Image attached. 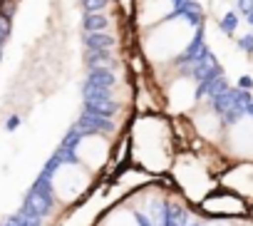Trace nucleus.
I'll return each mask as SVG.
<instances>
[{
  "label": "nucleus",
  "instance_id": "f03ea898",
  "mask_svg": "<svg viewBox=\"0 0 253 226\" xmlns=\"http://www.w3.org/2000/svg\"><path fill=\"white\" fill-rule=\"evenodd\" d=\"M139 38V52L149 62V67L159 70H171L179 65L199 40V23L191 20L189 15H171L162 25L144 30L137 35Z\"/></svg>",
  "mask_w": 253,
  "mask_h": 226
},
{
  "label": "nucleus",
  "instance_id": "20e7f679",
  "mask_svg": "<svg viewBox=\"0 0 253 226\" xmlns=\"http://www.w3.org/2000/svg\"><path fill=\"white\" fill-rule=\"evenodd\" d=\"M97 174H92L89 169H84L80 162L70 159V162H60L55 164V169L50 172V196L62 204V206H72L80 199H84L94 184Z\"/></svg>",
  "mask_w": 253,
  "mask_h": 226
},
{
  "label": "nucleus",
  "instance_id": "9d476101",
  "mask_svg": "<svg viewBox=\"0 0 253 226\" xmlns=\"http://www.w3.org/2000/svg\"><path fill=\"white\" fill-rule=\"evenodd\" d=\"M218 184L241 194L248 204H253V162H233L218 174Z\"/></svg>",
  "mask_w": 253,
  "mask_h": 226
},
{
  "label": "nucleus",
  "instance_id": "f8f14e48",
  "mask_svg": "<svg viewBox=\"0 0 253 226\" xmlns=\"http://www.w3.org/2000/svg\"><path fill=\"white\" fill-rule=\"evenodd\" d=\"M199 226H238L236 219H213V216H206Z\"/></svg>",
  "mask_w": 253,
  "mask_h": 226
},
{
  "label": "nucleus",
  "instance_id": "ddd939ff",
  "mask_svg": "<svg viewBox=\"0 0 253 226\" xmlns=\"http://www.w3.org/2000/svg\"><path fill=\"white\" fill-rule=\"evenodd\" d=\"M246 226H253V221H248V224H246Z\"/></svg>",
  "mask_w": 253,
  "mask_h": 226
},
{
  "label": "nucleus",
  "instance_id": "9b49d317",
  "mask_svg": "<svg viewBox=\"0 0 253 226\" xmlns=\"http://www.w3.org/2000/svg\"><path fill=\"white\" fill-rule=\"evenodd\" d=\"M97 226H144V219L139 216V211L134 209V204L129 199H124V201L109 206L99 216Z\"/></svg>",
  "mask_w": 253,
  "mask_h": 226
},
{
  "label": "nucleus",
  "instance_id": "1a4fd4ad",
  "mask_svg": "<svg viewBox=\"0 0 253 226\" xmlns=\"http://www.w3.org/2000/svg\"><path fill=\"white\" fill-rule=\"evenodd\" d=\"M176 8H179L176 0H134L132 20H134L137 35L144 30H152V28L162 25L164 20H169L171 15H176Z\"/></svg>",
  "mask_w": 253,
  "mask_h": 226
},
{
  "label": "nucleus",
  "instance_id": "423d86ee",
  "mask_svg": "<svg viewBox=\"0 0 253 226\" xmlns=\"http://www.w3.org/2000/svg\"><path fill=\"white\" fill-rule=\"evenodd\" d=\"M218 154L226 164L253 162V112H241L226 122Z\"/></svg>",
  "mask_w": 253,
  "mask_h": 226
},
{
  "label": "nucleus",
  "instance_id": "f257e3e1",
  "mask_svg": "<svg viewBox=\"0 0 253 226\" xmlns=\"http://www.w3.org/2000/svg\"><path fill=\"white\" fill-rule=\"evenodd\" d=\"M179 152L176 122L162 112H142L129 127V162L144 174H169Z\"/></svg>",
  "mask_w": 253,
  "mask_h": 226
},
{
  "label": "nucleus",
  "instance_id": "7ed1b4c3",
  "mask_svg": "<svg viewBox=\"0 0 253 226\" xmlns=\"http://www.w3.org/2000/svg\"><path fill=\"white\" fill-rule=\"evenodd\" d=\"M169 174L179 194L196 206L218 186V169H213V164L191 147L176 152Z\"/></svg>",
  "mask_w": 253,
  "mask_h": 226
},
{
  "label": "nucleus",
  "instance_id": "39448f33",
  "mask_svg": "<svg viewBox=\"0 0 253 226\" xmlns=\"http://www.w3.org/2000/svg\"><path fill=\"white\" fill-rule=\"evenodd\" d=\"M169 77L167 82H162V99H164V109L174 117H186L189 112L201 102L199 99V82L191 72L186 70H167Z\"/></svg>",
  "mask_w": 253,
  "mask_h": 226
},
{
  "label": "nucleus",
  "instance_id": "0eeeda50",
  "mask_svg": "<svg viewBox=\"0 0 253 226\" xmlns=\"http://www.w3.org/2000/svg\"><path fill=\"white\" fill-rule=\"evenodd\" d=\"M114 139L99 130H92V132H84L77 137V142L72 144V159L80 162L84 169H89L92 174H102L109 162H112V154H114Z\"/></svg>",
  "mask_w": 253,
  "mask_h": 226
},
{
  "label": "nucleus",
  "instance_id": "6e6552de",
  "mask_svg": "<svg viewBox=\"0 0 253 226\" xmlns=\"http://www.w3.org/2000/svg\"><path fill=\"white\" fill-rule=\"evenodd\" d=\"M199 211L204 216H213V219H246L248 211H251V204L241 194H236V191H231V189L218 184L199 204Z\"/></svg>",
  "mask_w": 253,
  "mask_h": 226
}]
</instances>
